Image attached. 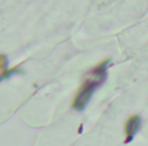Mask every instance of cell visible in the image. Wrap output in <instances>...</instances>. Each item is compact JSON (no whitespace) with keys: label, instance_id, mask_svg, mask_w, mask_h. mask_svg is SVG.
<instances>
[{"label":"cell","instance_id":"1","mask_svg":"<svg viewBox=\"0 0 148 146\" xmlns=\"http://www.w3.org/2000/svg\"><path fill=\"white\" fill-rule=\"evenodd\" d=\"M109 62L110 58H107V59L103 60L101 63L97 64L88 72L87 77L83 80L82 84L79 87L78 91L72 101V107L76 111L84 110L95 88L105 82L106 78H107V68Z\"/></svg>","mask_w":148,"mask_h":146},{"label":"cell","instance_id":"2","mask_svg":"<svg viewBox=\"0 0 148 146\" xmlns=\"http://www.w3.org/2000/svg\"><path fill=\"white\" fill-rule=\"evenodd\" d=\"M140 122H141V119L138 115H132L127 119L125 123V128H124L126 134L125 143H128V142L133 140L134 136L139 129Z\"/></svg>","mask_w":148,"mask_h":146},{"label":"cell","instance_id":"3","mask_svg":"<svg viewBox=\"0 0 148 146\" xmlns=\"http://www.w3.org/2000/svg\"><path fill=\"white\" fill-rule=\"evenodd\" d=\"M17 72H18V73H23V71H21L18 67H13V68H10V69L5 70L4 73L1 74V80H3V79H5V78H9L11 75L14 74V73H17Z\"/></svg>","mask_w":148,"mask_h":146},{"label":"cell","instance_id":"4","mask_svg":"<svg viewBox=\"0 0 148 146\" xmlns=\"http://www.w3.org/2000/svg\"><path fill=\"white\" fill-rule=\"evenodd\" d=\"M7 64L6 57L4 55H1V74L5 72V66Z\"/></svg>","mask_w":148,"mask_h":146}]
</instances>
